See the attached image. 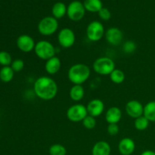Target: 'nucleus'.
<instances>
[{
	"instance_id": "nucleus-11",
	"label": "nucleus",
	"mask_w": 155,
	"mask_h": 155,
	"mask_svg": "<svg viewBox=\"0 0 155 155\" xmlns=\"http://www.w3.org/2000/svg\"><path fill=\"white\" fill-rule=\"evenodd\" d=\"M125 110L128 116L130 117L136 118L144 114V106L138 100H131L126 104Z\"/></svg>"
},
{
	"instance_id": "nucleus-30",
	"label": "nucleus",
	"mask_w": 155,
	"mask_h": 155,
	"mask_svg": "<svg viewBox=\"0 0 155 155\" xmlns=\"http://www.w3.org/2000/svg\"><path fill=\"white\" fill-rule=\"evenodd\" d=\"M98 13L99 18H101V20H103V21H108V20L110 19V18H111V13H110V11L107 8H106L103 7Z\"/></svg>"
},
{
	"instance_id": "nucleus-2",
	"label": "nucleus",
	"mask_w": 155,
	"mask_h": 155,
	"mask_svg": "<svg viewBox=\"0 0 155 155\" xmlns=\"http://www.w3.org/2000/svg\"><path fill=\"white\" fill-rule=\"evenodd\" d=\"M90 75V68L82 63L72 65L68 72V79L74 85H83L89 80Z\"/></svg>"
},
{
	"instance_id": "nucleus-1",
	"label": "nucleus",
	"mask_w": 155,
	"mask_h": 155,
	"mask_svg": "<svg viewBox=\"0 0 155 155\" xmlns=\"http://www.w3.org/2000/svg\"><path fill=\"white\" fill-rule=\"evenodd\" d=\"M58 85L51 77L43 76L35 81L33 90L36 96L44 101L53 99L58 93Z\"/></svg>"
},
{
	"instance_id": "nucleus-10",
	"label": "nucleus",
	"mask_w": 155,
	"mask_h": 155,
	"mask_svg": "<svg viewBox=\"0 0 155 155\" xmlns=\"http://www.w3.org/2000/svg\"><path fill=\"white\" fill-rule=\"evenodd\" d=\"M17 46L18 49L25 53H28L34 50L36 42L32 36L27 34H22L17 39Z\"/></svg>"
},
{
	"instance_id": "nucleus-9",
	"label": "nucleus",
	"mask_w": 155,
	"mask_h": 155,
	"mask_svg": "<svg viewBox=\"0 0 155 155\" xmlns=\"http://www.w3.org/2000/svg\"><path fill=\"white\" fill-rule=\"evenodd\" d=\"M58 42L64 48H69L76 42V35L73 30L68 27L62 28L58 34Z\"/></svg>"
},
{
	"instance_id": "nucleus-22",
	"label": "nucleus",
	"mask_w": 155,
	"mask_h": 155,
	"mask_svg": "<svg viewBox=\"0 0 155 155\" xmlns=\"http://www.w3.org/2000/svg\"><path fill=\"white\" fill-rule=\"evenodd\" d=\"M15 71L12 70L11 66L2 67L0 70V80L3 83H9L14 78Z\"/></svg>"
},
{
	"instance_id": "nucleus-25",
	"label": "nucleus",
	"mask_w": 155,
	"mask_h": 155,
	"mask_svg": "<svg viewBox=\"0 0 155 155\" xmlns=\"http://www.w3.org/2000/svg\"><path fill=\"white\" fill-rule=\"evenodd\" d=\"M50 155H66L67 149L63 145L61 144H54L51 145L48 149Z\"/></svg>"
},
{
	"instance_id": "nucleus-13",
	"label": "nucleus",
	"mask_w": 155,
	"mask_h": 155,
	"mask_svg": "<svg viewBox=\"0 0 155 155\" xmlns=\"http://www.w3.org/2000/svg\"><path fill=\"white\" fill-rule=\"evenodd\" d=\"M104 107L105 106H104V102L98 98L91 100L86 106L88 114L94 117H98L101 116L104 112Z\"/></svg>"
},
{
	"instance_id": "nucleus-6",
	"label": "nucleus",
	"mask_w": 155,
	"mask_h": 155,
	"mask_svg": "<svg viewBox=\"0 0 155 155\" xmlns=\"http://www.w3.org/2000/svg\"><path fill=\"white\" fill-rule=\"evenodd\" d=\"M105 34L104 25L100 21H94L89 24L86 28V36L91 42H98Z\"/></svg>"
},
{
	"instance_id": "nucleus-31",
	"label": "nucleus",
	"mask_w": 155,
	"mask_h": 155,
	"mask_svg": "<svg viewBox=\"0 0 155 155\" xmlns=\"http://www.w3.org/2000/svg\"><path fill=\"white\" fill-rule=\"evenodd\" d=\"M107 130L109 135H110V136H116L119 133V126H118L117 124H110L107 127Z\"/></svg>"
},
{
	"instance_id": "nucleus-27",
	"label": "nucleus",
	"mask_w": 155,
	"mask_h": 155,
	"mask_svg": "<svg viewBox=\"0 0 155 155\" xmlns=\"http://www.w3.org/2000/svg\"><path fill=\"white\" fill-rule=\"evenodd\" d=\"M136 48H137V45H136V42L134 41L128 40L124 42L122 48L123 51H124V52L125 54H131L135 52V51L136 50Z\"/></svg>"
},
{
	"instance_id": "nucleus-8",
	"label": "nucleus",
	"mask_w": 155,
	"mask_h": 155,
	"mask_svg": "<svg viewBox=\"0 0 155 155\" xmlns=\"http://www.w3.org/2000/svg\"><path fill=\"white\" fill-rule=\"evenodd\" d=\"M86 14L83 3L80 1H73L68 5L67 15L73 21H79L83 19Z\"/></svg>"
},
{
	"instance_id": "nucleus-21",
	"label": "nucleus",
	"mask_w": 155,
	"mask_h": 155,
	"mask_svg": "<svg viewBox=\"0 0 155 155\" xmlns=\"http://www.w3.org/2000/svg\"><path fill=\"white\" fill-rule=\"evenodd\" d=\"M144 116L150 121L155 123V101H151L144 106Z\"/></svg>"
},
{
	"instance_id": "nucleus-16",
	"label": "nucleus",
	"mask_w": 155,
	"mask_h": 155,
	"mask_svg": "<svg viewBox=\"0 0 155 155\" xmlns=\"http://www.w3.org/2000/svg\"><path fill=\"white\" fill-rule=\"evenodd\" d=\"M110 145L105 141H99L96 142L92 149V155H110Z\"/></svg>"
},
{
	"instance_id": "nucleus-19",
	"label": "nucleus",
	"mask_w": 155,
	"mask_h": 155,
	"mask_svg": "<svg viewBox=\"0 0 155 155\" xmlns=\"http://www.w3.org/2000/svg\"><path fill=\"white\" fill-rule=\"evenodd\" d=\"M67 8L68 7L64 3L61 2H56L51 8V13H52V17H54L55 19L58 20L64 17L67 14Z\"/></svg>"
},
{
	"instance_id": "nucleus-26",
	"label": "nucleus",
	"mask_w": 155,
	"mask_h": 155,
	"mask_svg": "<svg viewBox=\"0 0 155 155\" xmlns=\"http://www.w3.org/2000/svg\"><path fill=\"white\" fill-rule=\"evenodd\" d=\"M12 58L10 53L6 51H0V64L3 67L11 66L12 63Z\"/></svg>"
},
{
	"instance_id": "nucleus-12",
	"label": "nucleus",
	"mask_w": 155,
	"mask_h": 155,
	"mask_svg": "<svg viewBox=\"0 0 155 155\" xmlns=\"http://www.w3.org/2000/svg\"><path fill=\"white\" fill-rule=\"evenodd\" d=\"M106 41L112 45H119L124 39V33L117 27H110L105 31Z\"/></svg>"
},
{
	"instance_id": "nucleus-20",
	"label": "nucleus",
	"mask_w": 155,
	"mask_h": 155,
	"mask_svg": "<svg viewBox=\"0 0 155 155\" xmlns=\"http://www.w3.org/2000/svg\"><path fill=\"white\" fill-rule=\"evenodd\" d=\"M86 11L92 13L98 12L103 8L101 0H85L83 2Z\"/></svg>"
},
{
	"instance_id": "nucleus-4",
	"label": "nucleus",
	"mask_w": 155,
	"mask_h": 155,
	"mask_svg": "<svg viewBox=\"0 0 155 155\" xmlns=\"http://www.w3.org/2000/svg\"><path fill=\"white\" fill-rule=\"evenodd\" d=\"M94 71L96 74L102 76L110 75L115 70V63L108 57H100L94 61L92 65Z\"/></svg>"
},
{
	"instance_id": "nucleus-17",
	"label": "nucleus",
	"mask_w": 155,
	"mask_h": 155,
	"mask_svg": "<svg viewBox=\"0 0 155 155\" xmlns=\"http://www.w3.org/2000/svg\"><path fill=\"white\" fill-rule=\"evenodd\" d=\"M122 118V111L118 107H111L105 114V120L109 124H118Z\"/></svg>"
},
{
	"instance_id": "nucleus-3",
	"label": "nucleus",
	"mask_w": 155,
	"mask_h": 155,
	"mask_svg": "<svg viewBox=\"0 0 155 155\" xmlns=\"http://www.w3.org/2000/svg\"><path fill=\"white\" fill-rule=\"evenodd\" d=\"M34 51L36 55L42 60H47L55 56L56 50L54 45L47 40H40L35 45Z\"/></svg>"
},
{
	"instance_id": "nucleus-32",
	"label": "nucleus",
	"mask_w": 155,
	"mask_h": 155,
	"mask_svg": "<svg viewBox=\"0 0 155 155\" xmlns=\"http://www.w3.org/2000/svg\"><path fill=\"white\" fill-rule=\"evenodd\" d=\"M140 155H155V151H151V150H146L143 151Z\"/></svg>"
},
{
	"instance_id": "nucleus-14",
	"label": "nucleus",
	"mask_w": 155,
	"mask_h": 155,
	"mask_svg": "<svg viewBox=\"0 0 155 155\" xmlns=\"http://www.w3.org/2000/svg\"><path fill=\"white\" fill-rule=\"evenodd\" d=\"M136 149V144L129 137L124 138L118 144V151L122 155H131Z\"/></svg>"
},
{
	"instance_id": "nucleus-24",
	"label": "nucleus",
	"mask_w": 155,
	"mask_h": 155,
	"mask_svg": "<svg viewBox=\"0 0 155 155\" xmlns=\"http://www.w3.org/2000/svg\"><path fill=\"white\" fill-rule=\"evenodd\" d=\"M149 124L150 121L144 115H142V116L135 119L134 127L139 131H144L148 129Z\"/></svg>"
},
{
	"instance_id": "nucleus-5",
	"label": "nucleus",
	"mask_w": 155,
	"mask_h": 155,
	"mask_svg": "<svg viewBox=\"0 0 155 155\" xmlns=\"http://www.w3.org/2000/svg\"><path fill=\"white\" fill-rule=\"evenodd\" d=\"M37 28L41 35L49 36L56 33L58 29V20L52 16L45 17L39 21Z\"/></svg>"
},
{
	"instance_id": "nucleus-18",
	"label": "nucleus",
	"mask_w": 155,
	"mask_h": 155,
	"mask_svg": "<svg viewBox=\"0 0 155 155\" xmlns=\"http://www.w3.org/2000/svg\"><path fill=\"white\" fill-rule=\"evenodd\" d=\"M84 95L85 90L82 85H74L70 89V98L74 101H81L84 97Z\"/></svg>"
},
{
	"instance_id": "nucleus-7",
	"label": "nucleus",
	"mask_w": 155,
	"mask_h": 155,
	"mask_svg": "<svg viewBox=\"0 0 155 155\" xmlns=\"http://www.w3.org/2000/svg\"><path fill=\"white\" fill-rule=\"evenodd\" d=\"M66 115L68 119L71 122H82L88 115L86 106L82 104H73L68 109Z\"/></svg>"
},
{
	"instance_id": "nucleus-23",
	"label": "nucleus",
	"mask_w": 155,
	"mask_h": 155,
	"mask_svg": "<svg viewBox=\"0 0 155 155\" xmlns=\"http://www.w3.org/2000/svg\"><path fill=\"white\" fill-rule=\"evenodd\" d=\"M126 76L123 71L120 69L114 70L113 72L110 74V79L115 84H120L125 80Z\"/></svg>"
},
{
	"instance_id": "nucleus-15",
	"label": "nucleus",
	"mask_w": 155,
	"mask_h": 155,
	"mask_svg": "<svg viewBox=\"0 0 155 155\" xmlns=\"http://www.w3.org/2000/svg\"><path fill=\"white\" fill-rule=\"evenodd\" d=\"M61 67V61L57 56H54L47 60L45 64V71L50 75H54L57 74L60 71Z\"/></svg>"
},
{
	"instance_id": "nucleus-28",
	"label": "nucleus",
	"mask_w": 155,
	"mask_h": 155,
	"mask_svg": "<svg viewBox=\"0 0 155 155\" xmlns=\"http://www.w3.org/2000/svg\"><path fill=\"white\" fill-rule=\"evenodd\" d=\"M83 123V127L87 130H93L95 127H96V120L94 117L90 116L88 114L87 116L85 117V119L82 121Z\"/></svg>"
},
{
	"instance_id": "nucleus-29",
	"label": "nucleus",
	"mask_w": 155,
	"mask_h": 155,
	"mask_svg": "<svg viewBox=\"0 0 155 155\" xmlns=\"http://www.w3.org/2000/svg\"><path fill=\"white\" fill-rule=\"evenodd\" d=\"M11 68H12L14 71L15 72H21L24 68V62L22 59H15L12 61L11 64Z\"/></svg>"
}]
</instances>
